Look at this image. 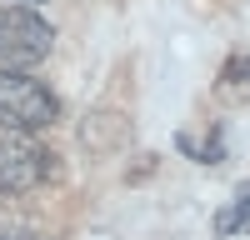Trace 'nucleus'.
<instances>
[{"label":"nucleus","mask_w":250,"mask_h":240,"mask_svg":"<svg viewBox=\"0 0 250 240\" xmlns=\"http://www.w3.org/2000/svg\"><path fill=\"white\" fill-rule=\"evenodd\" d=\"M20 5H40V0H20Z\"/></svg>","instance_id":"nucleus-8"},{"label":"nucleus","mask_w":250,"mask_h":240,"mask_svg":"<svg viewBox=\"0 0 250 240\" xmlns=\"http://www.w3.org/2000/svg\"><path fill=\"white\" fill-rule=\"evenodd\" d=\"M0 240H40V235H0Z\"/></svg>","instance_id":"nucleus-7"},{"label":"nucleus","mask_w":250,"mask_h":240,"mask_svg":"<svg viewBox=\"0 0 250 240\" xmlns=\"http://www.w3.org/2000/svg\"><path fill=\"white\" fill-rule=\"evenodd\" d=\"M175 145H180L185 155H195L200 165H215V160L225 155V130L210 125V135H205V140H195V135H175Z\"/></svg>","instance_id":"nucleus-6"},{"label":"nucleus","mask_w":250,"mask_h":240,"mask_svg":"<svg viewBox=\"0 0 250 240\" xmlns=\"http://www.w3.org/2000/svg\"><path fill=\"white\" fill-rule=\"evenodd\" d=\"M50 175V150L30 135H0V195H25Z\"/></svg>","instance_id":"nucleus-3"},{"label":"nucleus","mask_w":250,"mask_h":240,"mask_svg":"<svg viewBox=\"0 0 250 240\" xmlns=\"http://www.w3.org/2000/svg\"><path fill=\"white\" fill-rule=\"evenodd\" d=\"M210 235L215 240H230V235H250V180H240L235 195L210 215Z\"/></svg>","instance_id":"nucleus-4"},{"label":"nucleus","mask_w":250,"mask_h":240,"mask_svg":"<svg viewBox=\"0 0 250 240\" xmlns=\"http://www.w3.org/2000/svg\"><path fill=\"white\" fill-rule=\"evenodd\" d=\"M215 95L230 100V105H250V50H235L225 60V70L215 80Z\"/></svg>","instance_id":"nucleus-5"},{"label":"nucleus","mask_w":250,"mask_h":240,"mask_svg":"<svg viewBox=\"0 0 250 240\" xmlns=\"http://www.w3.org/2000/svg\"><path fill=\"white\" fill-rule=\"evenodd\" d=\"M55 45V25L30 5H0V65L25 70L35 60H45Z\"/></svg>","instance_id":"nucleus-2"},{"label":"nucleus","mask_w":250,"mask_h":240,"mask_svg":"<svg viewBox=\"0 0 250 240\" xmlns=\"http://www.w3.org/2000/svg\"><path fill=\"white\" fill-rule=\"evenodd\" d=\"M60 100L45 80H35L30 70H0V125L10 135H35L55 125Z\"/></svg>","instance_id":"nucleus-1"}]
</instances>
